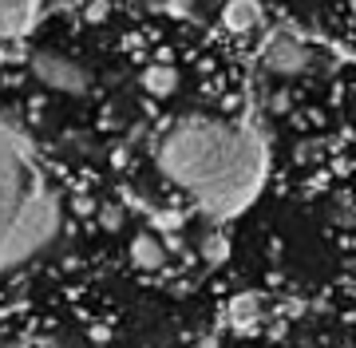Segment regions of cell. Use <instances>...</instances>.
<instances>
[{"label":"cell","mask_w":356,"mask_h":348,"mask_svg":"<svg viewBox=\"0 0 356 348\" xmlns=\"http://www.w3.org/2000/svg\"><path fill=\"white\" fill-rule=\"evenodd\" d=\"M226 24L234 28V32H250V28L261 24V8H254V4H229Z\"/></svg>","instance_id":"8992f818"},{"label":"cell","mask_w":356,"mask_h":348,"mask_svg":"<svg viewBox=\"0 0 356 348\" xmlns=\"http://www.w3.org/2000/svg\"><path fill=\"white\" fill-rule=\"evenodd\" d=\"M305 48L297 44L293 36H285V32H273L266 44V64L273 67V72H301L305 67Z\"/></svg>","instance_id":"7a4b0ae2"},{"label":"cell","mask_w":356,"mask_h":348,"mask_svg":"<svg viewBox=\"0 0 356 348\" xmlns=\"http://www.w3.org/2000/svg\"><path fill=\"white\" fill-rule=\"evenodd\" d=\"M40 8L32 4H0V36H20L36 24Z\"/></svg>","instance_id":"3957f363"},{"label":"cell","mask_w":356,"mask_h":348,"mask_svg":"<svg viewBox=\"0 0 356 348\" xmlns=\"http://www.w3.org/2000/svg\"><path fill=\"white\" fill-rule=\"evenodd\" d=\"M131 261L143 265V270H154V265L163 261V242H159L154 233H139V238L131 242Z\"/></svg>","instance_id":"277c9868"},{"label":"cell","mask_w":356,"mask_h":348,"mask_svg":"<svg viewBox=\"0 0 356 348\" xmlns=\"http://www.w3.org/2000/svg\"><path fill=\"white\" fill-rule=\"evenodd\" d=\"M159 167L214 218L238 214L261 186V139L242 123L182 119L159 139Z\"/></svg>","instance_id":"6da1fadb"},{"label":"cell","mask_w":356,"mask_h":348,"mask_svg":"<svg viewBox=\"0 0 356 348\" xmlns=\"http://www.w3.org/2000/svg\"><path fill=\"white\" fill-rule=\"evenodd\" d=\"M257 309H261V301L257 297H234V305H229V321L234 324H250V321H257Z\"/></svg>","instance_id":"ba28073f"},{"label":"cell","mask_w":356,"mask_h":348,"mask_svg":"<svg viewBox=\"0 0 356 348\" xmlns=\"http://www.w3.org/2000/svg\"><path fill=\"white\" fill-rule=\"evenodd\" d=\"M143 83H147V91H154V95H166V91L178 88V72L175 67H151V72L143 76Z\"/></svg>","instance_id":"52a82bcc"},{"label":"cell","mask_w":356,"mask_h":348,"mask_svg":"<svg viewBox=\"0 0 356 348\" xmlns=\"http://www.w3.org/2000/svg\"><path fill=\"white\" fill-rule=\"evenodd\" d=\"M16 202V167H13V158L0 151V218L13 210Z\"/></svg>","instance_id":"5b68a950"}]
</instances>
